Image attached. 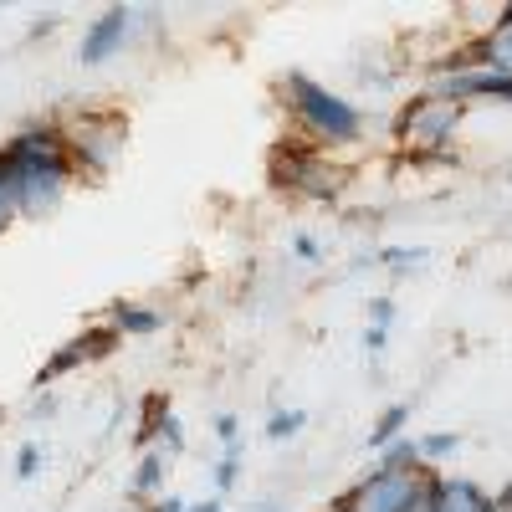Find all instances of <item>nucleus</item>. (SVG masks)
<instances>
[{
  "label": "nucleus",
  "mask_w": 512,
  "mask_h": 512,
  "mask_svg": "<svg viewBox=\"0 0 512 512\" xmlns=\"http://www.w3.org/2000/svg\"><path fill=\"white\" fill-rule=\"evenodd\" d=\"M16 169V190H21V221H47L52 210L67 200L72 190V175H77V164L67 154V134H62V123H47V118H36L26 128H16V134L0 144Z\"/></svg>",
  "instance_id": "nucleus-1"
},
{
  "label": "nucleus",
  "mask_w": 512,
  "mask_h": 512,
  "mask_svg": "<svg viewBox=\"0 0 512 512\" xmlns=\"http://www.w3.org/2000/svg\"><path fill=\"white\" fill-rule=\"evenodd\" d=\"M282 98H287V113L297 123V134H303V144H313V149H344V144L364 139V108L349 103L344 93L323 88L318 77L287 72L282 77Z\"/></svg>",
  "instance_id": "nucleus-2"
},
{
  "label": "nucleus",
  "mask_w": 512,
  "mask_h": 512,
  "mask_svg": "<svg viewBox=\"0 0 512 512\" xmlns=\"http://www.w3.org/2000/svg\"><path fill=\"white\" fill-rule=\"evenodd\" d=\"M62 134H67V154L77 164V175H88V180H103L108 169L118 164L123 154V139H128V123L108 108H82L62 123Z\"/></svg>",
  "instance_id": "nucleus-3"
},
{
  "label": "nucleus",
  "mask_w": 512,
  "mask_h": 512,
  "mask_svg": "<svg viewBox=\"0 0 512 512\" xmlns=\"http://www.w3.org/2000/svg\"><path fill=\"white\" fill-rule=\"evenodd\" d=\"M431 482H436L431 466H405V472H395V466L374 461L369 472L354 482L349 507L354 512H425V502H431Z\"/></svg>",
  "instance_id": "nucleus-4"
},
{
  "label": "nucleus",
  "mask_w": 512,
  "mask_h": 512,
  "mask_svg": "<svg viewBox=\"0 0 512 512\" xmlns=\"http://www.w3.org/2000/svg\"><path fill=\"white\" fill-rule=\"evenodd\" d=\"M344 169L328 164L323 149L313 144H282L272 154V185L287 190V195H303V200H318V205H333L338 190H344Z\"/></svg>",
  "instance_id": "nucleus-5"
},
{
  "label": "nucleus",
  "mask_w": 512,
  "mask_h": 512,
  "mask_svg": "<svg viewBox=\"0 0 512 512\" xmlns=\"http://www.w3.org/2000/svg\"><path fill=\"white\" fill-rule=\"evenodd\" d=\"M461 103H451V98H441V93H415L405 108H400V118H395V134L405 139V144H425L431 149V159L441 154V144H451L456 139V128H461Z\"/></svg>",
  "instance_id": "nucleus-6"
},
{
  "label": "nucleus",
  "mask_w": 512,
  "mask_h": 512,
  "mask_svg": "<svg viewBox=\"0 0 512 512\" xmlns=\"http://www.w3.org/2000/svg\"><path fill=\"white\" fill-rule=\"evenodd\" d=\"M134 16H139V6H108V11H98V16L88 21V31H82V41H77V62H82V67L113 62V57L128 47Z\"/></svg>",
  "instance_id": "nucleus-7"
},
{
  "label": "nucleus",
  "mask_w": 512,
  "mask_h": 512,
  "mask_svg": "<svg viewBox=\"0 0 512 512\" xmlns=\"http://www.w3.org/2000/svg\"><path fill=\"white\" fill-rule=\"evenodd\" d=\"M118 349V333L113 328H88V333H77L72 344H62L47 364H41V374H36V384L47 390V384H57L67 369H82V364H98L103 354H113Z\"/></svg>",
  "instance_id": "nucleus-8"
},
{
  "label": "nucleus",
  "mask_w": 512,
  "mask_h": 512,
  "mask_svg": "<svg viewBox=\"0 0 512 512\" xmlns=\"http://www.w3.org/2000/svg\"><path fill=\"white\" fill-rule=\"evenodd\" d=\"M425 512H497V502H492V492L477 487L472 477H441V472H436Z\"/></svg>",
  "instance_id": "nucleus-9"
},
{
  "label": "nucleus",
  "mask_w": 512,
  "mask_h": 512,
  "mask_svg": "<svg viewBox=\"0 0 512 512\" xmlns=\"http://www.w3.org/2000/svg\"><path fill=\"white\" fill-rule=\"evenodd\" d=\"M164 477H169V451L144 446L134 477H128V497H134V507H154V502L164 497Z\"/></svg>",
  "instance_id": "nucleus-10"
},
{
  "label": "nucleus",
  "mask_w": 512,
  "mask_h": 512,
  "mask_svg": "<svg viewBox=\"0 0 512 512\" xmlns=\"http://www.w3.org/2000/svg\"><path fill=\"white\" fill-rule=\"evenodd\" d=\"M108 328L118 338H154L164 328V313L159 308H144V303H113L108 308Z\"/></svg>",
  "instance_id": "nucleus-11"
},
{
  "label": "nucleus",
  "mask_w": 512,
  "mask_h": 512,
  "mask_svg": "<svg viewBox=\"0 0 512 512\" xmlns=\"http://www.w3.org/2000/svg\"><path fill=\"white\" fill-rule=\"evenodd\" d=\"M466 47H472L477 67H492V72L512 77V26L492 21V31H482L477 41H466Z\"/></svg>",
  "instance_id": "nucleus-12"
},
{
  "label": "nucleus",
  "mask_w": 512,
  "mask_h": 512,
  "mask_svg": "<svg viewBox=\"0 0 512 512\" xmlns=\"http://www.w3.org/2000/svg\"><path fill=\"white\" fill-rule=\"evenodd\" d=\"M405 420H410V405H405V400H400V405H384L379 420H374V431H369V446H374V451L395 446V441L405 436Z\"/></svg>",
  "instance_id": "nucleus-13"
},
{
  "label": "nucleus",
  "mask_w": 512,
  "mask_h": 512,
  "mask_svg": "<svg viewBox=\"0 0 512 512\" xmlns=\"http://www.w3.org/2000/svg\"><path fill=\"white\" fill-rule=\"evenodd\" d=\"M16 221H21V190H16V169L6 149H0V231H11Z\"/></svg>",
  "instance_id": "nucleus-14"
},
{
  "label": "nucleus",
  "mask_w": 512,
  "mask_h": 512,
  "mask_svg": "<svg viewBox=\"0 0 512 512\" xmlns=\"http://www.w3.org/2000/svg\"><path fill=\"white\" fill-rule=\"evenodd\" d=\"M308 431V410H292V405H277L267 415V441H292Z\"/></svg>",
  "instance_id": "nucleus-15"
},
{
  "label": "nucleus",
  "mask_w": 512,
  "mask_h": 512,
  "mask_svg": "<svg viewBox=\"0 0 512 512\" xmlns=\"http://www.w3.org/2000/svg\"><path fill=\"white\" fill-rule=\"evenodd\" d=\"M461 451V436L456 431H431V436H420V461L436 472V461H446V456H456Z\"/></svg>",
  "instance_id": "nucleus-16"
},
{
  "label": "nucleus",
  "mask_w": 512,
  "mask_h": 512,
  "mask_svg": "<svg viewBox=\"0 0 512 512\" xmlns=\"http://www.w3.org/2000/svg\"><path fill=\"white\" fill-rule=\"evenodd\" d=\"M149 446H159V451H169V456L185 451V425H180V415H175V410H164V415H159L154 441H149Z\"/></svg>",
  "instance_id": "nucleus-17"
},
{
  "label": "nucleus",
  "mask_w": 512,
  "mask_h": 512,
  "mask_svg": "<svg viewBox=\"0 0 512 512\" xmlns=\"http://www.w3.org/2000/svg\"><path fill=\"white\" fill-rule=\"evenodd\" d=\"M425 246H384L379 251V267H390V272H415V267H425Z\"/></svg>",
  "instance_id": "nucleus-18"
},
{
  "label": "nucleus",
  "mask_w": 512,
  "mask_h": 512,
  "mask_svg": "<svg viewBox=\"0 0 512 512\" xmlns=\"http://www.w3.org/2000/svg\"><path fill=\"white\" fill-rule=\"evenodd\" d=\"M216 497H226L236 482H241V446H231V451H221V461H216Z\"/></svg>",
  "instance_id": "nucleus-19"
},
{
  "label": "nucleus",
  "mask_w": 512,
  "mask_h": 512,
  "mask_svg": "<svg viewBox=\"0 0 512 512\" xmlns=\"http://www.w3.org/2000/svg\"><path fill=\"white\" fill-rule=\"evenodd\" d=\"M16 477H21V482L41 477V446H36V441H26V446L16 451Z\"/></svg>",
  "instance_id": "nucleus-20"
},
{
  "label": "nucleus",
  "mask_w": 512,
  "mask_h": 512,
  "mask_svg": "<svg viewBox=\"0 0 512 512\" xmlns=\"http://www.w3.org/2000/svg\"><path fill=\"white\" fill-rule=\"evenodd\" d=\"M210 431H216V441L231 451V446H241V420L236 415H216V420H210Z\"/></svg>",
  "instance_id": "nucleus-21"
},
{
  "label": "nucleus",
  "mask_w": 512,
  "mask_h": 512,
  "mask_svg": "<svg viewBox=\"0 0 512 512\" xmlns=\"http://www.w3.org/2000/svg\"><path fill=\"white\" fill-rule=\"evenodd\" d=\"M395 318H400L395 297H369V323H374V328H390Z\"/></svg>",
  "instance_id": "nucleus-22"
},
{
  "label": "nucleus",
  "mask_w": 512,
  "mask_h": 512,
  "mask_svg": "<svg viewBox=\"0 0 512 512\" xmlns=\"http://www.w3.org/2000/svg\"><path fill=\"white\" fill-rule=\"evenodd\" d=\"M292 251H297V262H323V246H318L313 231H297L292 236Z\"/></svg>",
  "instance_id": "nucleus-23"
},
{
  "label": "nucleus",
  "mask_w": 512,
  "mask_h": 512,
  "mask_svg": "<svg viewBox=\"0 0 512 512\" xmlns=\"http://www.w3.org/2000/svg\"><path fill=\"white\" fill-rule=\"evenodd\" d=\"M364 349L379 359L384 349H390V328H374V323H369V328H364Z\"/></svg>",
  "instance_id": "nucleus-24"
},
{
  "label": "nucleus",
  "mask_w": 512,
  "mask_h": 512,
  "mask_svg": "<svg viewBox=\"0 0 512 512\" xmlns=\"http://www.w3.org/2000/svg\"><path fill=\"white\" fill-rule=\"evenodd\" d=\"M149 512H190V502H185V497H175V492H164Z\"/></svg>",
  "instance_id": "nucleus-25"
},
{
  "label": "nucleus",
  "mask_w": 512,
  "mask_h": 512,
  "mask_svg": "<svg viewBox=\"0 0 512 512\" xmlns=\"http://www.w3.org/2000/svg\"><path fill=\"white\" fill-rule=\"evenodd\" d=\"M190 512H226V497H205V502H190Z\"/></svg>",
  "instance_id": "nucleus-26"
},
{
  "label": "nucleus",
  "mask_w": 512,
  "mask_h": 512,
  "mask_svg": "<svg viewBox=\"0 0 512 512\" xmlns=\"http://www.w3.org/2000/svg\"><path fill=\"white\" fill-rule=\"evenodd\" d=\"M492 502H497V512H512V482L502 492H492Z\"/></svg>",
  "instance_id": "nucleus-27"
},
{
  "label": "nucleus",
  "mask_w": 512,
  "mask_h": 512,
  "mask_svg": "<svg viewBox=\"0 0 512 512\" xmlns=\"http://www.w3.org/2000/svg\"><path fill=\"white\" fill-rule=\"evenodd\" d=\"M497 21H502V26H512V0H507V6L497 11Z\"/></svg>",
  "instance_id": "nucleus-28"
},
{
  "label": "nucleus",
  "mask_w": 512,
  "mask_h": 512,
  "mask_svg": "<svg viewBox=\"0 0 512 512\" xmlns=\"http://www.w3.org/2000/svg\"><path fill=\"white\" fill-rule=\"evenodd\" d=\"M323 512H354V507H349V497H344V502H333V507H323Z\"/></svg>",
  "instance_id": "nucleus-29"
},
{
  "label": "nucleus",
  "mask_w": 512,
  "mask_h": 512,
  "mask_svg": "<svg viewBox=\"0 0 512 512\" xmlns=\"http://www.w3.org/2000/svg\"><path fill=\"white\" fill-rule=\"evenodd\" d=\"M123 512H149V507H123Z\"/></svg>",
  "instance_id": "nucleus-30"
},
{
  "label": "nucleus",
  "mask_w": 512,
  "mask_h": 512,
  "mask_svg": "<svg viewBox=\"0 0 512 512\" xmlns=\"http://www.w3.org/2000/svg\"><path fill=\"white\" fill-rule=\"evenodd\" d=\"M262 512H272V507H262Z\"/></svg>",
  "instance_id": "nucleus-31"
}]
</instances>
